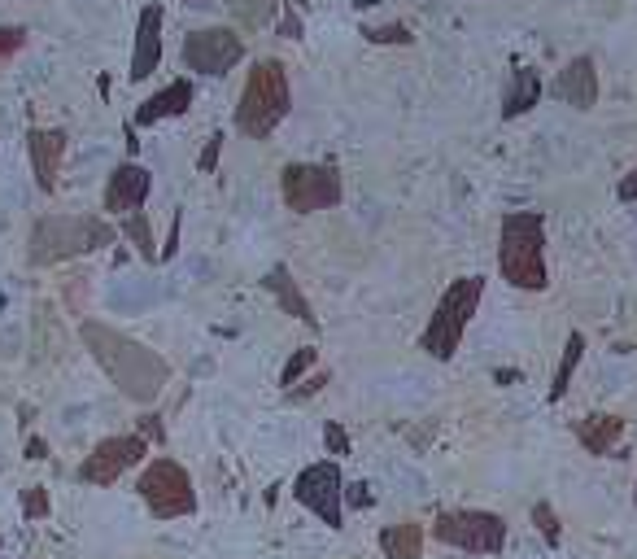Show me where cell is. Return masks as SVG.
Segmentation results:
<instances>
[{
  "mask_svg": "<svg viewBox=\"0 0 637 559\" xmlns=\"http://www.w3.org/2000/svg\"><path fill=\"white\" fill-rule=\"evenodd\" d=\"M79 341L88 346L96 367L110 376V385L127 402L149 407V402L162 398L166 380H171V363H166L158 350H149L144 341L118 332L114 324H101V319H83V324H79Z\"/></svg>",
  "mask_w": 637,
  "mask_h": 559,
  "instance_id": "cell-1",
  "label": "cell"
},
{
  "mask_svg": "<svg viewBox=\"0 0 637 559\" xmlns=\"http://www.w3.org/2000/svg\"><path fill=\"white\" fill-rule=\"evenodd\" d=\"M118 228L101 214H44L35 219L31 241H27V263L31 267H57L70 258L96 254V249L114 245Z\"/></svg>",
  "mask_w": 637,
  "mask_h": 559,
  "instance_id": "cell-2",
  "label": "cell"
},
{
  "mask_svg": "<svg viewBox=\"0 0 637 559\" xmlns=\"http://www.w3.org/2000/svg\"><path fill=\"white\" fill-rule=\"evenodd\" d=\"M498 271L511 289L542 293L550 284L546 267V214L542 210H511L498 232Z\"/></svg>",
  "mask_w": 637,
  "mask_h": 559,
  "instance_id": "cell-3",
  "label": "cell"
},
{
  "mask_svg": "<svg viewBox=\"0 0 637 559\" xmlns=\"http://www.w3.org/2000/svg\"><path fill=\"white\" fill-rule=\"evenodd\" d=\"M293 110V88H288V70L275 57H262V62L249 66L245 88H240L236 101V127L240 136L249 140H267L275 136V127Z\"/></svg>",
  "mask_w": 637,
  "mask_h": 559,
  "instance_id": "cell-4",
  "label": "cell"
},
{
  "mask_svg": "<svg viewBox=\"0 0 637 559\" xmlns=\"http://www.w3.org/2000/svg\"><path fill=\"white\" fill-rule=\"evenodd\" d=\"M480 297H485V276H459L450 280V289L441 293V302L432 306V319L419 337V350L437 363H450L463 346V332L480 311Z\"/></svg>",
  "mask_w": 637,
  "mask_h": 559,
  "instance_id": "cell-5",
  "label": "cell"
},
{
  "mask_svg": "<svg viewBox=\"0 0 637 559\" xmlns=\"http://www.w3.org/2000/svg\"><path fill=\"white\" fill-rule=\"evenodd\" d=\"M136 494H140V503L149 507L153 520H179V516H192V511H197V490H192L188 468L171 455H158L140 472Z\"/></svg>",
  "mask_w": 637,
  "mask_h": 559,
  "instance_id": "cell-6",
  "label": "cell"
},
{
  "mask_svg": "<svg viewBox=\"0 0 637 559\" xmlns=\"http://www.w3.org/2000/svg\"><path fill=\"white\" fill-rule=\"evenodd\" d=\"M280 197L293 214L332 210L345 201V175L336 162H288L280 175Z\"/></svg>",
  "mask_w": 637,
  "mask_h": 559,
  "instance_id": "cell-7",
  "label": "cell"
},
{
  "mask_svg": "<svg viewBox=\"0 0 637 559\" xmlns=\"http://www.w3.org/2000/svg\"><path fill=\"white\" fill-rule=\"evenodd\" d=\"M432 538L441 546H454V551H467V555H502V546H507V520L498 511L454 507L432 520Z\"/></svg>",
  "mask_w": 637,
  "mask_h": 559,
  "instance_id": "cell-8",
  "label": "cell"
},
{
  "mask_svg": "<svg viewBox=\"0 0 637 559\" xmlns=\"http://www.w3.org/2000/svg\"><path fill=\"white\" fill-rule=\"evenodd\" d=\"M293 498L310 516H319L328 529H345V472L336 459H319L297 472Z\"/></svg>",
  "mask_w": 637,
  "mask_h": 559,
  "instance_id": "cell-9",
  "label": "cell"
},
{
  "mask_svg": "<svg viewBox=\"0 0 637 559\" xmlns=\"http://www.w3.org/2000/svg\"><path fill=\"white\" fill-rule=\"evenodd\" d=\"M149 455V442L140 433H118V437H101L88 455L79 463V481L83 485H96V490H110L127 477L136 463H144Z\"/></svg>",
  "mask_w": 637,
  "mask_h": 559,
  "instance_id": "cell-10",
  "label": "cell"
},
{
  "mask_svg": "<svg viewBox=\"0 0 637 559\" xmlns=\"http://www.w3.org/2000/svg\"><path fill=\"white\" fill-rule=\"evenodd\" d=\"M240 57H245V40L232 27H206V31H192L184 40V66L192 75L223 79L227 70L240 66Z\"/></svg>",
  "mask_w": 637,
  "mask_h": 559,
  "instance_id": "cell-11",
  "label": "cell"
},
{
  "mask_svg": "<svg viewBox=\"0 0 637 559\" xmlns=\"http://www.w3.org/2000/svg\"><path fill=\"white\" fill-rule=\"evenodd\" d=\"M153 193V175L144 171L140 162H118L110 171V180H105V193H101V206L105 214H118V219H127V214L144 210V201Z\"/></svg>",
  "mask_w": 637,
  "mask_h": 559,
  "instance_id": "cell-12",
  "label": "cell"
},
{
  "mask_svg": "<svg viewBox=\"0 0 637 559\" xmlns=\"http://www.w3.org/2000/svg\"><path fill=\"white\" fill-rule=\"evenodd\" d=\"M66 149H70L66 127H31L27 132L31 175H35V188H40V193H53L57 188V171H62V162H66Z\"/></svg>",
  "mask_w": 637,
  "mask_h": 559,
  "instance_id": "cell-13",
  "label": "cell"
},
{
  "mask_svg": "<svg viewBox=\"0 0 637 559\" xmlns=\"http://www.w3.org/2000/svg\"><path fill=\"white\" fill-rule=\"evenodd\" d=\"M162 18H166V9L158 5V0H149V5L140 9L136 44H131V70H127L131 83L149 79L153 70H158V62H162Z\"/></svg>",
  "mask_w": 637,
  "mask_h": 559,
  "instance_id": "cell-14",
  "label": "cell"
},
{
  "mask_svg": "<svg viewBox=\"0 0 637 559\" xmlns=\"http://www.w3.org/2000/svg\"><path fill=\"white\" fill-rule=\"evenodd\" d=\"M550 92H555L563 105H572V110H594V105H598V66H594V57L590 53L572 57V62L555 75Z\"/></svg>",
  "mask_w": 637,
  "mask_h": 559,
  "instance_id": "cell-15",
  "label": "cell"
},
{
  "mask_svg": "<svg viewBox=\"0 0 637 559\" xmlns=\"http://www.w3.org/2000/svg\"><path fill=\"white\" fill-rule=\"evenodd\" d=\"M262 289H267L275 297V306H280L284 315H293L297 324H310L319 332V319H315V306H310V297L302 293V284L293 280V271H288L284 263H275L267 276H262Z\"/></svg>",
  "mask_w": 637,
  "mask_h": 559,
  "instance_id": "cell-16",
  "label": "cell"
},
{
  "mask_svg": "<svg viewBox=\"0 0 637 559\" xmlns=\"http://www.w3.org/2000/svg\"><path fill=\"white\" fill-rule=\"evenodd\" d=\"M192 97H197L192 79H171L162 92H153V97L140 105L136 118H131V127H153V123H162V118H179V114H188Z\"/></svg>",
  "mask_w": 637,
  "mask_h": 559,
  "instance_id": "cell-17",
  "label": "cell"
},
{
  "mask_svg": "<svg viewBox=\"0 0 637 559\" xmlns=\"http://www.w3.org/2000/svg\"><path fill=\"white\" fill-rule=\"evenodd\" d=\"M572 433H576V442H581L590 455H616L620 450V437H624V415H585V420H576L572 424Z\"/></svg>",
  "mask_w": 637,
  "mask_h": 559,
  "instance_id": "cell-18",
  "label": "cell"
},
{
  "mask_svg": "<svg viewBox=\"0 0 637 559\" xmlns=\"http://www.w3.org/2000/svg\"><path fill=\"white\" fill-rule=\"evenodd\" d=\"M542 75H537L533 66H515L511 70V88H507V97H502V118H520L528 114L537 101H542Z\"/></svg>",
  "mask_w": 637,
  "mask_h": 559,
  "instance_id": "cell-19",
  "label": "cell"
},
{
  "mask_svg": "<svg viewBox=\"0 0 637 559\" xmlns=\"http://www.w3.org/2000/svg\"><path fill=\"white\" fill-rule=\"evenodd\" d=\"M380 551H384V559H419V551H424V525H415V520L384 525L380 529Z\"/></svg>",
  "mask_w": 637,
  "mask_h": 559,
  "instance_id": "cell-20",
  "label": "cell"
},
{
  "mask_svg": "<svg viewBox=\"0 0 637 559\" xmlns=\"http://www.w3.org/2000/svg\"><path fill=\"white\" fill-rule=\"evenodd\" d=\"M581 359H585V332H572L568 346H563V359L555 367V380H550V402H563V394H568V385H572Z\"/></svg>",
  "mask_w": 637,
  "mask_h": 559,
  "instance_id": "cell-21",
  "label": "cell"
},
{
  "mask_svg": "<svg viewBox=\"0 0 637 559\" xmlns=\"http://www.w3.org/2000/svg\"><path fill=\"white\" fill-rule=\"evenodd\" d=\"M123 236H127L131 245H136V254H140V258L158 263V249H153V232H149V219H144V210L127 214V219H123Z\"/></svg>",
  "mask_w": 637,
  "mask_h": 559,
  "instance_id": "cell-22",
  "label": "cell"
},
{
  "mask_svg": "<svg viewBox=\"0 0 637 559\" xmlns=\"http://www.w3.org/2000/svg\"><path fill=\"white\" fill-rule=\"evenodd\" d=\"M275 9H280V0H232V14L245 31H254L267 18H275Z\"/></svg>",
  "mask_w": 637,
  "mask_h": 559,
  "instance_id": "cell-23",
  "label": "cell"
},
{
  "mask_svg": "<svg viewBox=\"0 0 637 559\" xmlns=\"http://www.w3.org/2000/svg\"><path fill=\"white\" fill-rule=\"evenodd\" d=\"M319 363V350L315 346H302V350H293V359L284 363V372H280V385L284 389H293V385H302V376H310V367Z\"/></svg>",
  "mask_w": 637,
  "mask_h": 559,
  "instance_id": "cell-24",
  "label": "cell"
},
{
  "mask_svg": "<svg viewBox=\"0 0 637 559\" xmlns=\"http://www.w3.org/2000/svg\"><path fill=\"white\" fill-rule=\"evenodd\" d=\"M533 525L546 538V546L563 542V525H559V516H555V507H550V503H533Z\"/></svg>",
  "mask_w": 637,
  "mask_h": 559,
  "instance_id": "cell-25",
  "label": "cell"
},
{
  "mask_svg": "<svg viewBox=\"0 0 637 559\" xmlns=\"http://www.w3.org/2000/svg\"><path fill=\"white\" fill-rule=\"evenodd\" d=\"M18 503H22V516H27V520H48V511H53V503H48V490H44V485H27Z\"/></svg>",
  "mask_w": 637,
  "mask_h": 559,
  "instance_id": "cell-26",
  "label": "cell"
},
{
  "mask_svg": "<svg viewBox=\"0 0 637 559\" xmlns=\"http://www.w3.org/2000/svg\"><path fill=\"white\" fill-rule=\"evenodd\" d=\"M371 44H415V35L406 22H384V27H367L363 31Z\"/></svg>",
  "mask_w": 637,
  "mask_h": 559,
  "instance_id": "cell-27",
  "label": "cell"
},
{
  "mask_svg": "<svg viewBox=\"0 0 637 559\" xmlns=\"http://www.w3.org/2000/svg\"><path fill=\"white\" fill-rule=\"evenodd\" d=\"M27 49V27H0V62Z\"/></svg>",
  "mask_w": 637,
  "mask_h": 559,
  "instance_id": "cell-28",
  "label": "cell"
},
{
  "mask_svg": "<svg viewBox=\"0 0 637 559\" xmlns=\"http://www.w3.org/2000/svg\"><path fill=\"white\" fill-rule=\"evenodd\" d=\"M323 446H328V455H350V433L336 420H328L323 424Z\"/></svg>",
  "mask_w": 637,
  "mask_h": 559,
  "instance_id": "cell-29",
  "label": "cell"
},
{
  "mask_svg": "<svg viewBox=\"0 0 637 559\" xmlns=\"http://www.w3.org/2000/svg\"><path fill=\"white\" fill-rule=\"evenodd\" d=\"M219 153H223V132H214V136L206 140V149H201V158H197V171H201V175H214V171H219Z\"/></svg>",
  "mask_w": 637,
  "mask_h": 559,
  "instance_id": "cell-30",
  "label": "cell"
},
{
  "mask_svg": "<svg viewBox=\"0 0 637 559\" xmlns=\"http://www.w3.org/2000/svg\"><path fill=\"white\" fill-rule=\"evenodd\" d=\"M136 433H140L149 446H166V424H162V415H144V420L136 424Z\"/></svg>",
  "mask_w": 637,
  "mask_h": 559,
  "instance_id": "cell-31",
  "label": "cell"
},
{
  "mask_svg": "<svg viewBox=\"0 0 637 559\" xmlns=\"http://www.w3.org/2000/svg\"><path fill=\"white\" fill-rule=\"evenodd\" d=\"M371 503H376V494H371L363 481H350V485H345V507H371Z\"/></svg>",
  "mask_w": 637,
  "mask_h": 559,
  "instance_id": "cell-32",
  "label": "cell"
},
{
  "mask_svg": "<svg viewBox=\"0 0 637 559\" xmlns=\"http://www.w3.org/2000/svg\"><path fill=\"white\" fill-rule=\"evenodd\" d=\"M280 35H288V40H302V18H297L293 5H288L284 18H280Z\"/></svg>",
  "mask_w": 637,
  "mask_h": 559,
  "instance_id": "cell-33",
  "label": "cell"
},
{
  "mask_svg": "<svg viewBox=\"0 0 637 559\" xmlns=\"http://www.w3.org/2000/svg\"><path fill=\"white\" fill-rule=\"evenodd\" d=\"M179 223H184V214H175V223H171V236H166V245L158 249V263H166V258H175V249H179Z\"/></svg>",
  "mask_w": 637,
  "mask_h": 559,
  "instance_id": "cell-34",
  "label": "cell"
},
{
  "mask_svg": "<svg viewBox=\"0 0 637 559\" xmlns=\"http://www.w3.org/2000/svg\"><path fill=\"white\" fill-rule=\"evenodd\" d=\"M616 197H620V201H629V206L637 201V166H633V171H629V175H624V180L616 184Z\"/></svg>",
  "mask_w": 637,
  "mask_h": 559,
  "instance_id": "cell-35",
  "label": "cell"
},
{
  "mask_svg": "<svg viewBox=\"0 0 637 559\" xmlns=\"http://www.w3.org/2000/svg\"><path fill=\"white\" fill-rule=\"evenodd\" d=\"M22 455H27V459H35V463H44V459H48V442H44V437H27V446H22Z\"/></svg>",
  "mask_w": 637,
  "mask_h": 559,
  "instance_id": "cell-36",
  "label": "cell"
},
{
  "mask_svg": "<svg viewBox=\"0 0 637 559\" xmlns=\"http://www.w3.org/2000/svg\"><path fill=\"white\" fill-rule=\"evenodd\" d=\"M323 385H328V376H310V380H306V389H293V394H288V398H293V402H302L306 394H319Z\"/></svg>",
  "mask_w": 637,
  "mask_h": 559,
  "instance_id": "cell-37",
  "label": "cell"
},
{
  "mask_svg": "<svg viewBox=\"0 0 637 559\" xmlns=\"http://www.w3.org/2000/svg\"><path fill=\"white\" fill-rule=\"evenodd\" d=\"M494 380H498V385H511V380H524L520 372H511V367H507V372H494Z\"/></svg>",
  "mask_w": 637,
  "mask_h": 559,
  "instance_id": "cell-38",
  "label": "cell"
},
{
  "mask_svg": "<svg viewBox=\"0 0 637 559\" xmlns=\"http://www.w3.org/2000/svg\"><path fill=\"white\" fill-rule=\"evenodd\" d=\"M0 311H5V293H0Z\"/></svg>",
  "mask_w": 637,
  "mask_h": 559,
  "instance_id": "cell-39",
  "label": "cell"
},
{
  "mask_svg": "<svg viewBox=\"0 0 637 559\" xmlns=\"http://www.w3.org/2000/svg\"><path fill=\"white\" fill-rule=\"evenodd\" d=\"M633 507H637V485H633Z\"/></svg>",
  "mask_w": 637,
  "mask_h": 559,
  "instance_id": "cell-40",
  "label": "cell"
}]
</instances>
